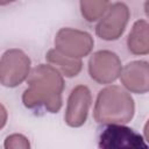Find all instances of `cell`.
<instances>
[{
  "label": "cell",
  "instance_id": "cell-1",
  "mask_svg": "<svg viewBox=\"0 0 149 149\" xmlns=\"http://www.w3.org/2000/svg\"><path fill=\"white\" fill-rule=\"evenodd\" d=\"M29 87L24 91L23 102L27 107L44 105L50 112H57L61 108L63 91V78L51 65L41 64L30 73L28 80Z\"/></svg>",
  "mask_w": 149,
  "mask_h": 149
},
{
  "label": "cell",
  "instance_id": "cell-2",
  "mask_svg": "<svg viewBox=\"0 0 149 149\" xmlns=\"http://www.w3.org/2000/svg\"><path fill=\"white\" fill-rule=\"evenodd\" d=\"M134 113V104L130 95L118 86H111L100 91L94 118L99 122H128Z\"/></svg>",
  "mask_w": 149,
  "mask_h": 149
},
{
  "label": "cell",
  "instance_id": "cell-3",
  "mask_svg": "<svg viewBox=\"0 0 149 149\" xmlns=\"http://www.w3.org/2000/svg\"><path fill=\"white\" fill-rule=\"evenodd\" d=\"M29 58L21 50L6 51L0 59V81L9 87L21 84L29 74Z\"/></svg>",
  "mask_w": 149,
  "mask_h": 149
},
{
  "label": "cell",
  "instance_id": "cell-4",
  "mask_svg": "<svg viewBox=\"0 0 149 149\" xmlns=\"http://www.w3.org/2000/svg\"><path fill=\"white\" fill-rule=\"evenodd\" d=\"M55 45L58 52L71 58H80L91 51L93 40L85 31L64 28L58 31L55 38Z\"/></svg>",
  "mask_w": 149,
  "mask_h": 149
},
{
  "label": "cell",
  "instance_id": "cell-5",
  "mask_svg": "<svg viewBox=\"0 0 149 149\" xmlns=\"http://www.w3.org/2000/svg\"><path fill=\"white\" fill-rule=\"evenodd\" d=\"M121 72V63L118 56L111 51H98L90 59V74L98 83L114 81Z\"/></svg>",
  "mask_w": 149,
  "mask_h": 149
},
{
  "label": "cell",
  "instance_id": "cell-6",
  "mask_svg": "<svg viewBox=\"0 0 149 149\" xmlns=\"http://www.w3.org/2000/svg\"><path fill=\"white\" fill-rule=\"evenodd\" d=\"M100 147L102 148H146L143 139L132 129L111 125L100 135Z\"/></svg>",
  "mask_w": 149,
  "mask_h": 149
},
{
  "label": "cell",
  "instance_id": "cell-7",
  "mask_svg": "<svg viewBox=\"0 0 149 149\" xmlns=\"http://www.w3.org/2000/svg\"><path fill=\"white\" fill-rule=\"evenodd\" d=\"M129 12L123 3H115L97 27V34L104 40H116L123 31Z\"/></svg>",
  "mask_w": 149,
  "mask_h": 149
},
{
  "label": "cell",
  "instance_id": "cell-8",
  "mask_svg": "<svg viewBox=\"0 0 149 149\" xmlns=\"http://www.w3.org/2000/svg\"><path fill=\"white\" fill-rule=\"evenodd\" d=\"M91 105V93L86 86L79 85L72 90L69 100L65 119L72 127L81 126L87 116L88 107Z\"/></svg>",
  "mask_w": 149,
  "mask_h": 149
},
{
  "label": "cell",
  "instance_id": "cell-9",
  "mask_svg": "<svg viewBox=\"0 0 149 149\" xmlns=\"http://www.w3.org/2000/svg\"><path fill=\"white\" fill-rule=\"evenodd\" d=\"M148 66L144 62L129 63L121 70V80L126 87L134 92H146L148 88Z\"/></svg>",
  "mask_w": 149,
  "mask_h": 149
},
{
  "label": "cell",
  "instance_id": "cell-10",
  "mask_svg": "<svg viewBox=\"0 0 149 149\" xmlns=\"http://www.w3.org/2000/svg\"><path fill=\"white\" fill-rule=\"evenodd\" d=\"M47 58L51 64L57 65L62 70V72L68 77L77 76V73L81 69V62L78 58L68 57V56L58 52L56 49L50 50L47 55Z\"/></svg>",
  "mask_w": 149,
  "mask_h": 149
},
{
  "label": "cell",
  "instance_id": "cell-11",
  "mask_svg": "<svg viewBox=\"0 0 149 149\" xmlns=\"http://www.w3.org/2000/svg\"><path fill=\"white\" fill-rule=\"evenodd\" d=\"M147 22L137 21L132 33L128 37V48L134 54H147L148 42H147Z\"/></svg>",
  "mask_w": 149,
  "mask_h": 149
},
{
  "label": "cell",
  "instance_id": "cell-12",
  "mask_svg": "<svg viewBox=\"0 0 149 149\" xmlns=\"http://www.w3.org/2000/svg\"><path fill=\"white\" fill-rule=\"evenodd\" d=\"M108 0H81V13L88 21L100 19L108 7Z\"/></svg>",
  "mask_w": 149,
  "mask_h": 149
},
{
  "label": "cell",
  "instance_id": "cell-13",
  "mask_svg": "<svg viewBox=\"0 0 149 149\" xmlns=\"http://www.w3.org/2000/svg\"><path fill=\"white\" fill-rule=\"evenodd\" d=\"M6 120H7V113H6V109L2 107V105H0V129L3 127V125L6 123Z\"/></svg>",
  "mask_w": 149,
  "mask_h": 149
},
{
  "label": "cell",
  "instance_id": "cell-14",
  "mask_svg": "<svg viewBox=\"0 0 149 149\" xmlns=\"http://www.w3.org/2000/svg\"><path fill=\"white\" fill-rule=\"evenodd\" d=\"M15 0H0V5H6V3H9V2H13Z\"/></svg>",
  "mask_w": 149,
  "mask_h": 149
}]
</instances>
